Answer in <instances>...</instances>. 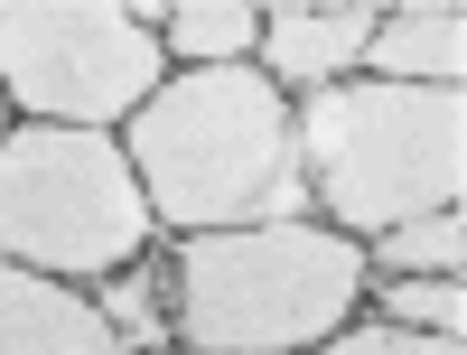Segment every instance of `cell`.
<instances>
[{
  "mask_svg": "<svg viewBox=\"0 0 467 355\" xmlns=\"http://www.w3.org/2000/svg\"><path fill=\"white\" fill-rule=\"evenodd\" d=\"M122 160L150 196V224H178V234L308 215L299 122L262 66H178L122 122Z\"/></svg>",
  "mask_w": 467,
  "mask_h": 355,
  "instance_id": "cell-1",
  "label": "cell"
},
{
  "mask_svg": "<svg viewBox=\"0 0 467 355\" xmlns=\"http://www.w3.org/2000/svg\"><path fill=\"white\" fill-rule=\"evenodd\" d=\"M308 215L374 244L402 215L467 206V94L458 85H374L346 75L290 103Z\"/></svg>",
  "mask_w": 467,
  "mask_h": 355,
  "instance_id": "cell-2",
  "label": "cell"
},
{
  "mask_svg": "<svg viewBox=\"0 0 467 355\" xmlns=\"http://www.w3.org/2000/svg\"><path fill=\"white\" fill-rule=\"evenodd\" d=\"M365 244L308 215L187 234L169 271L178 355H308L365 308Z\"/></svg>",
  "mask_w": 467,
  "mask_h": 355,
  "instance_id": "cell-3",
  "label": "cell"
},
{
  "mask_svg": "<svg viewBox=\"0 0 467 355\" xmlns=\"http://www.w3.org/2000/svg\"><path fill=\"white\" fill-rule=\"evenodd\" d=\"M150 253V196L122 160V131L10 122L0 141V262L47 281H112Z\"/></svg>",
  "mask_w": 467,
  "mask_h": 355,
  "instance_id": "cell-4",
  "label": "cell"
},
{
  "mask_svg": "<svg viewBox=\"0 0 467 355\" xmlns=\"http://www.w3.org/2000/svg\"><path fill=\"white\" fill-rule=\"evenodd\" d=\"M160 85V0H0V103L28 122L122 131Z\"/></svg>",
  "mask_w": 467,
  "mask_h": 355,
  "instance_id": "cell-5",
  "label": "cell"
},
{
  "mask_svg": "<svg viewBox=\"0 0 467 355\" xmlns=\"http://www.w3.org/2000/svg\"><path fill=\"white\" fill-rule=\"evenodd\" d=\"M374 28H383L374 0H281V10H262V57L253 66L281 94L290 85L318 94V85H346V66H365Z\"/></svg>",
  "mask_w": 467,
  "mask_h": 355,
  "instance_id": "cell-6",
  "label": "cell"
},
{
  "mask_svg": "<svg viewBox=\"0 0 467 355\" xmlns=\"http://www.w3.org/2000/svg\"><path fill=\"white\" fill-rule=\"evenodd\" d=\"M0 355H131V337L75 281L0 262Z\"/></svg>",
  "mask_w": 467,
  "mask_h": 355,
  "instance_id": "cell-7",
  "label": "cell"
},
{
  "mask_svg": "<svg viewBox=\"0 0 467 355\" xmlns=\"http://www.w3.org/2000/svg\"><path fill=\"white\" fill-rule=\"evenodd\" d=\"M365 66H374V85H458V75H467V10H458V0L383 10Z\"/></svg>",
  "mask_w": 467,
  "mask_h": 355,
  "instance_id": "cell-8",
  "label": "cell"
},
{
  "mask_svg": "<svg viewBox=\"0 0 467 355\" xmlns=\"http://www.w3.org/2000/svg\"><path fill=\"white\" fill-rule=\"evenodd\" d=\"M160 47L178 66H253L262 10L253 0H160Z\"/></svg>",
  "mask_w": 467,
  "mask_h": 355,
  "instance_id": "cell-9",
  "label": "cell"
},
{
  "mask_svg": "<svg viewBox=\"0 0 467 355\" xmlns=\"http://www.w3.org/2000/svg\"><path fill=\"white\" fill-rule=\"evenodd\" d=\"M458 262H467V215H402V224H383L374 234V253L365 271H383V281H458Z\"/></svg>",
  "mask_w": 467,
  "mask_h": 355,
  "instance_id": "cell-10",
  "label": "cell"
},
{
  "mask_svg": "<svg viewBox=\"0 0 467 355\" xmlns=\"http://www.w3.org/2000/svg\"><path fill=\"white\" fill-rule=\"evenodd\" d=\"M374 308L393 328H420V337H458L467 328V290L458 281H393V290H374Z\"/></svg>",
  "mask_w": 467,
  "mask_h": 355,
  "instance_id": "cell-11",
  "label": "cell"
},
{
  "mask_svg": "<svg viewBox=\"0 0 467 355\" xmlns=\"http://www.w3.org/2000/svg\"><path fill=\"white\" fill-rule=\"evenodd\" d=\"M308 355H458V337H420V328H393V318H346Z\"/></svg>",
  "mask_w": 467,
  "mask_h": 355,
  "instance_id": "cell-12",
  "label": "cell"
},
{
  "mask_svg": "<svg viewBox=\"0 0 467 355\" xmlns=\"http://www.w3.org/2000/svg\"><path fill=\"white\" fill-rule=\"evenodd\" d=\"M0 141H10V103H0Z\"/></svg>",
  "mask_w": 467,
  "mask_h": 355,
  "instance_id": "cell-13",
  "label": "cell"
},
{
  "mask_svg": "<svg viewBox=\"0 0 467 355\" xmlns=\"http://www.w3.org/2000/svg\"><path fill=\"white\" fill-rule=\"evenodd\" d=\"M131 355H169V346H131Z\"/></svg>",
  "mask_w": 467,
  "mask_h": 355,
  "instance_id": "cell-14",
  "label": "cell"
}]
</instances>
